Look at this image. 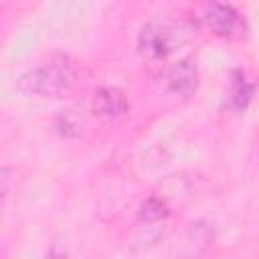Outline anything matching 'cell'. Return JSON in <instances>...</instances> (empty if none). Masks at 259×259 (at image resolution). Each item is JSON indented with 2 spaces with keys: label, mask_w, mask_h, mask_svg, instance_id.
<instances>
[{
  "label": "cell",
  "mask_w": 259,
  "mask_h": 259,
  "mask_svg": "<svg viewBox=\"0 0 259 259\" xmlns=\"http://www.w3.org/2000/svg\"><path fill=\"white\" fill-rule=\"evenodd\" d=\"M253 93H255V85L247 77V73L243 69L233 71L231 73V81H229V89H227V95H225L227 107L237 111V113L247 109V105L251 103Z\"/></svg>",
  "instance_id": "cell-6"
},
{
  "label": "cell",
  "mask_w": 259,
  "mask_h": 259,
  "mask_svg": "<svg viewBox=\"0 0 259 259\" xmlns=\"http://www.w3.org/2000/svg\"><path fill=\"white\" fill-rule=\"evenodd\" d=\"M166 83H168V89L174 93V95H180V97H190L194 91H196V85H198V67H196V57L194 55H186L182 59H178L168 75H166Z\"/></svg>",
  "instance_id": "cell-4"
},
{
  "label": "cell",
  "mask_w": 259,
  "mask_h": 259,
  "mask_svg": "<svg viewBox=\"0 0 259 259\" xmlns=\"http://www.w3.org/2000/svg\"><path fill=\"white\" fill-rule=\"evenodd\" d=\"M77 83V67L69 57H53L51 61L28 69L16 81V91L38 97H61Z\"/></svg>",
  "instance_id": "cell-1"
},
{
  "label": "cell",
  "mask_w": 259,
  "mask_h": 259,
  "mask_svg": "<svg viewBox=\"0 0 259 259\" xmlns=\"http://www.w3.org/2000/svg\"><path fill=\"white\" fill-rule=\"evenodd\" d=\"M130 109V101L119 87H99L91 97V111L103 119L121 117Z\"/></svg>",
  "instance_id": "cell-5"
},
{
  "label": "cell",
  "mask_w": 259,
  "mask_h": 259,
  "mask_svg": "<svg viewBox=\"0 0 259 259\" xmlns=\"http://www.w3.org/2000/svg\"><path fill=\"white\" fill-rule=\"evenodd\" d=\"M184 32L186 28L178 20L152 18L138 34V49L148 61H162L186 40Z\"/></svg>",
  "instance_id": "cell-3"
},
{
  "label": "cell",
  "mask_w": 259,
  "mask_h": 259,
  "mask_svg": "<svg viewBox=\"0 0 259 259\" xmlns=\"http://www.w3.org/2000/svg\"><path fill=\"white\" fill-rule=\"evenodd\" d=\"M6 188H8V170L2 168V170H0V198L4 196Z\"/></svg>",
  "instance_id": "cell-8"
},
{
  "label": "cell",
  "mask_w": 259,
  "mask_h": 259,
  "mask_svg": "<svg viewBox=\"0 0 259 259\" xmlns=\"http://www.w3.org/2000/svg\"><path fill=\"white\" fill-rule=\"evenodd\" d=\"M168 214H170L168 202L162 196H156V194L148 196L140 204V210H138V219L142 223H158V221H164Z\"/></svg>",
  "instance_id": "cell-7"
},
{
  "label": "cell",
  "mask_w": 259,
  "mask_h": 259,
  "mask_svg": "<svg viewBox=\"0 0 259 259\" xmlns=\"http://www.w3.org/2000/svg\"><path fill=\"white\" fill-rule=\"evenodd\" d=\"M192 20L219 38L241 40L247 36L245 18L233 6L221 0H196L192 8Z\"/></svg>",
  "instance_id": "cell-2"
}]
</instances>
